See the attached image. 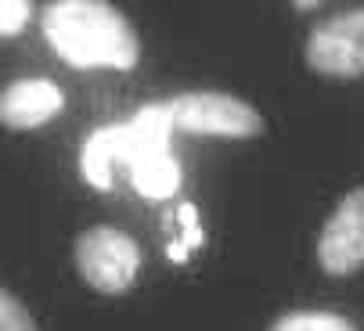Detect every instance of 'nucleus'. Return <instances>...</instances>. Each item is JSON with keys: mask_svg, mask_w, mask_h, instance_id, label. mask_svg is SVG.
Here are the masks:
<instances>
[{"mask_svg": "<svg viewBox=\"0 0 364 331\" xmlns=\"http://www.w3.org/2000/svg\"><path fill=\"white\" fill-rule=\"evenodd\" d=\"M40 26L50 47L73 65L130 69L141 54L130 18L105 0H55L43 8Z\"/></svg>", "mask_w": 364, "mask_h": 331, "instance_id": "nucleus-1", "label": "nucleus"}, {"mask_svg": "<svg viewBox=\"0 0 364 331\" xmlns=\"http://www.w3.org/2000/svg\"><path fill=\"white\" fill-rule=\"evenodd\" d=\"M73 256L87 285L105 295L127 292L141 266V245L112 224H90L87 231H80Z\"/></svg>", "mask_w": 364, "mask_h": 331, "instance_id": "nucleus-2", "label": "nucleus"}, {"mask_svg": "<svg viewBox=\"0 0 364 331\" xmlns=\"http://www.w3.org/2000/svg\"><path fill=\"white\" fill-rule=\"evenodd\" d=\"M173 123L188 134H228V137H252L264 130V116L238 94L228 90H184L170 97Z\"/></svg>", "mask_w": 364, "mask_h": 331, "instance_id": "nucleus-3", "label": "nucleus"}, {"mask_svg": "<svg viewBox=\"0 0 364 331\" xmlns=\"http://www.w3.org/2000/svg\"><path fill=\"white\" fill-rule=\"evenodd\" d=\"M306 62L328 76H360L364 72V8H350L310 26Z\"/></svg>", "mask_w": 364, "mask_h": 331, "instance_id": "nucleus-4", "label": "nucleus"}, {"mask_svg": "<svg viewBox=\"0 0 364 331\" xmlns=\"http://www.w3.org/2000/svg\"><path fill=\"white\" fill-rule=\"evenodd\" d=\"M318 259L328 273H353L364 266V188L339 198L318 234Z\"/></svg>", "mask_w": 364, "mask_h": 331, "instance_id": "nucleus-5", "label": "nucleus"}, {"mask_svg": "<svg viewBox=\"0 0 364 331\" xmlns=\"http://www.w3.org/2000/svg\"><path fill=\"white\" fill-rule=\"evenodd\" d=\"M62 104H65V94L55 80L26 76V80H11L4 94H0V119L8 126H36L55 116Z\"/></svg>", "mask_w": 364, "mask_h": 331, "instance_id": "nucleus-6", "label": "nucleus"}, {"mask_svg": "<svg viewBox=\"0 0 364 331\" xmlns=\"http://www.w3.org/2000/svg\"><path fill=\"white\" fill-rule=\"evenodd\" d=\"M127 148H130V123H109V126H97L80 155L83 166V177L94 188H109V173H112V162H127Z\"/></svg>", "mask_w": 364, "mask_h": 331, "instance_id": "nucleus-7", "label": "nucleus"}, {"mask_svg": "<svg viewBox=\"0 0 364 331\" xmlns=\"http://www.w3.org/2000/svg\"><path fill=\"white\" fill-rule=\"evenodd\" d=\"M173 108L170 101H148L137 108L130 119V148H127V166L148 151H170V130H173Z\"/></svg>", "mask_w": 364, "mask_h": 331, "instance_id": "nucleus-8", "label": "nucleus"}, {"mask_svg": "<svg viewBox=\"0 0 364 331\" xmlns=\"http://www.w3.org/2000/svg\"><path fill=\"white\" fill-rule=\"evenodd\" d=\"M130 177H134V188L148 198H166L181 188V170L170 151H148V155L134 158Z\"/></svg>", "mask_w": 364, "mask_h": 331, "instance_id": "nucleus-9", "label": "nucleus"}, {"mask_svg": "<svg viewBox=\"0 0 364 331\" xmlns=\"http://www.w3.org/2000/svg\"><path fill=\"white\" fill-rule=\"evenodd\" d=\"M271 331H353V327L346 317L328 310H289L271 324Z\"/></svg>", "mask_w": 364, "mask_h": 331, "instance_id": "nucleus-10", "label": "nucleus"}, {"mask_svg": "<svg viewBox=\"0 0 364 331\" xmlns=\"http://www.w3.org/2000/svg\"><path fill=\"white\" fill-rule=\"evenodd\" d=\"M0 331H40L33 313L26 310V303L15 292H0Z\"/></svg>", "mask_w": 364, "mask_h": 331, "instance_id": "nucleus-11", "label": "nucleus"}, {"mask_svg": "<svg viewBox=\"0 0 364 331\" xmlns=\"http://www.w3.org/2000/svg\"><path fill=\"white\" fill-rule=\"evenodd\" d=\"M29 18V0H0V33H18Z\"/></svg>", "mask_w": 364, "mask_h": 331, "instance_id": "nucleus-12", "label": "nucleus"}, {"mask_svg": "<svg viewBox=\"0 0 364 331\" xmlns=\"http://www.w3.org/2000/svg\"><path fill=\"white\" fill-rule=\"evenodd\" d=\"M177 216H181V224H184V238H181V242H184L188 249H195V245L202 242L198 219H195V205H181V212H177Z\"/></svg>", "mask_w": 364, "mask_h": 331, "instance_id": "nucleus-13", "label": "nucleus"}, {"mask_svg": "<svg viewBox=\"0 0 364 331\" xmlns=\"http://www.w3.org/2000/svg\"><path fill=\"white\" fill-rule=\"evenodd\" d=\"M166 252H170V259H173V263H184L188 245H184V242H170V249H166Z\"/></svg>", "mask_w": 364, "mask_h": 331, "instance_id": "nucleus-14", "label": "nucleus"}]
</instances>
